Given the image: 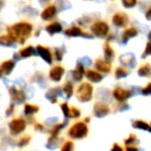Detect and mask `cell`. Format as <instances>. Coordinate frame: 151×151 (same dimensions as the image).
<instances>
[{
	"label": "cell",
	"mask_w": 151,
	"mask_h": 151,
	"mask_svg": "<svg viewBox=\"0 0 151 151\" xmlns=\"http://www.w3.org/2000/svg\"><path fill=\"white\" fill-rule=\"evenodd\" d=\"M63 92H64L65 96H66V99H69V97L73 95V85H71L70 82H67L64 84V88H63Z\"/></svg>",
	"instance_id": "83f0119b"
},
{
	"label": "cell",
	"mask_w": 151,
	"mask_h": 151,
	"mask_svg": "<svg viewBox=\"0 0 151 151\" xmlns=\"http://www.w3.org/2000/svg\"><path fill=\"white\" fill-rule=\"evenodd\" d=\"M112 149H113V150H114V149H120V150H122V149H123V148H122V147H120L119 145L115 144V145H114V146H113V148H112Z\"/></svg>",
	"instance_id": "f35d334b"
},
{
	"label": "cell",
	"mask_w": 151,
	"mask_h": 151,
	"mask_svg": "<svg viewBox=\"0 0 151 151\" xmlns=\"http://www.w3.org/2000/svg\"><path fill=\"white\" fill-rule=\"evenodd\" d=\"M104 53H105L106 60L109 61V62L114 58V51L109 44H106L105 46H104Z\"/></svg>",
	"instance_id": "d4e9b609"
},
{
	"label": "cell",
	"mask_w": 151,
	"mask_h": 151,
	"mask_svg": "<svg viewBox=\"0 0 151 151\" xmlns=\"http://www.w3.org/2000/svg\"><path fill=\"white\" fill-rule=\"evenodd\" d=\"M61 110H62L65 118H78L81 115L80 110L77 108H69L66 103L61 105Z\"/></svg>",
	"instance_id": "8992f818"
},
{
	"label": "cell",
	"mask_w": 151,
	"mask_h": 151,
	"mask_svg": "<svg viewBox=\"0 0 151 151\" xmlns=\"http://www.w3.org/2000/svg\"><path fill=\"white\" fill-rule=\"evenodd\" d=\"M73 143L71 142H66V143H64V145L62 146V148H61V150L62 151H69V150H73Z\"/></svg>",
	"instance_id": "1f68e13d"
},
{
	"label": "cell",
	"mask_w": 151,
	"mask_h": 151,
	"mask_svg": "<svg viewBox=\"0 0 151 151\" xmlns=\"http://www.w3.org/2000/svg\"><path fill=\"white\" fill-rule=\"evenodd\" d=\"M88 134V127L86 123L83 121H79L75 123L68 129V134L73 139H83Z\"/></svg>",
	"instance_id": "3957f363"
},
{
	"label": "cell",
	"mask_w": 151,
	"mask_h": 151,
	"mask_svg": "<svg viewBox=\"0 0 151 151\" xmlns=\"http://www.w3.org/2000/svg\"><path fill=\"white\" fill-rule=\"evenodd\" d=\"M46 29H47V31H48V33H50L51 35H52V34L58 33V32L62 31V26H61V24L58 23V22H54V23L47 26Z\"/></svg>",
	"instance_id": "ffe728a7"
},
{
	"label": "cell",
	"mask_w": 151,
	"mask_h": 151,
	"mask_svg": "<svg viewBox=\"0 0 151 151\" xmlns=\"http://www.w3.org/2000/svg\"><path fill=\"white\" fill-rule=\"evenodd\" d=\"M0 42H1L2 46H11L12 44H14V42H16L14 40V38L7 33V34H2V35L0 36Z\"/></svg>",
	"instance_id": "4316f807"
},
{
	"label": "cell",
	"mask_w": 151,
	"mask_h": 151,
	"mask_svg": "<svg viewBox=\"0 0 151 151\" xmlns=\"http://www.w3.org/2000/svg\"><path fill=\"white\" fill-rule=\"evenodd\" d=\"M40 108L35 105H30V104H26L25 107H24V113L26 115H32V114H35L38 112Z\"/></svg>",
	"instance_id": "484cf974"
},
{
	"label": "cell",
	"mask_w": 151,
	"mask_h": 151,
	"mask_svg": "<svg viewBox=\"0 0 151 151\" xmlns=\"http://www.w3.org/2000/svg\"><path fill=\"white\" fill-rule=\"evenodd\" d=\"M63 73H64V68L62 66H55L51 69L50 71V78L54 82H59L62 78Z\"/></svg>",
	"instance_id": "4fadbf2b"
},
{
	"label": "cell",
	"mask_w": 151,
	"mask_h": 151,
	"mask_svg": "<svg viewBox=\"0 0 151 151\" xmlns=\"http://www.w3.org/2000/svg\"><path fill=\"white\" fill-rule=\"evenodd\" d=\"M56 12H57V9L54 5H49V6H47L46 9L42 11V13L40 14V17H42V19L45 20V21H48V20H51L56 15Z\"/></svg>",
	"instance_id": "5bb4252c"
},
{
	"label": "cell",
	"mask_w": 151,
	"mask_h": 151,
	"mask_svg": "<svg viewBox=\"0 0 151 151\" xmlns=\"http://www.w3.org/2000/svg\"><path fill=\"white\" fill-rule=\"evenodd\" d=\"M93 87L89 83H82L77 89L76 96L81 103H87L92 99Z\"/></svg>",
	"instance_id": "7a4b0ae2"
},
{
	"label": "cell",
	"mask_w": 151,
	"mask_h": 151,
	"mask_svg": "<svg viewBox=\"0 0 151 151\" xmlns=\"http://www.w3.org/2000/svg\"><path fill=\"white\" fill-rule=\"evenodd\" d=\"M65 35L67 36H89V34H87L86 32H84L80 27L78 26H71L68 29L65 30Z\"/></svg>",
	"instance_id": "7c38bea8"
},
{
	"label": "cell",
	"mask_w": 151,
	"mask_h": 151,
	"mask_svg": "<svg viewBox=\"0 0 151 151\" xmlns=\"http://www.w3.org/2000/svg\"><path fill=\"white\" fill-rule=\"evenodd\" d=\"M15 66V62L13 60H6L4 62L1 63V66H0V70H1V76L9 75L12 73V70L14 69Z\"/></svg>",
	"instance_id": "2e32d148"
},
{
	"label": "cell",
	"mask_w": 151,
	"mask_h": 151,
	"mask_svg": "<svg viewBox=\"0 0 151 151\" xmlns=\"http://www.w3.org/2000/svg\"><path fill=\"white\" fill-rule=\"evenodd\" d=\"M113 24L118 27H123V26H126V24L128 23V18L126 15L124 14H116V15L113 16Z\"/></svg>",
	"instance_id": "8fae6325"
},
{
	"label": "cell",
	"mask_w": 151,
	"mask_h": 151,
	"mask_svg": "<svg viewBox=\"0 0 151 151\" xmlns=\"http://www.w3.org/2000/svg\"><path fill=\"white\" fill-rule=\"evenodd\" d=\"M34 54H35V49L31 46L26 47L25 49H22V50L20 51V55H21V57H23V58L31 57L32 55H34Z\"/></svg>",
	"instance_id": "cb8c5ba5"
},
{
	"label": "cell",
	"mask_w": 151,
	"mask_h": 151,
	"mask_svg": "<svg viewBox=\"0 0 151 151\" xmlns=\"http://www.w3.org/2000/svg\"><path fill=\"white\" fill-rule=\"evenodd\" d=\"M137 3V0H122V4L125 7H134Z\"/></svg>",
	"instance_id": "f546056e"
},
{
	"label": "cell",
	"mask_w": 151,
	"mask_h": 151,
	"mask_svg": "<svg viewBox=\"0 0 151 151\" xmlns=\"http://www.w3.org/2000/svg\"><path fill=\"white\" fill-rule=\"evenodd\" d=\"M59 91H60L59 88H53V89H51V90H49L46 94L47 99H50L51 103L55 104L57 101V95H58Z\"/></svg>",
	"instance_id": "603a6c76"
},
{
	"label": "cell",
	"mask_w": 151,
	"mask_h": 151,
	"mask_svg": "<svg viewBox=\"0 0 151 151\" xmlns=\"http://www.w3.org/2000/svg\"><path fill=\"white\" fill-rule=\"evenodd\" d=\"M9 94H11L12 101L14 103H18V104H22L23 101H25V94L21 89L17 88V87H12L9 89Z\"/></svg>",
	"instance_id": "52a82bcc"
},
{
	"label": "cell",
	"mask_w": 151,
	"mask_h": 151,
	"mask_svg": "<svg viewBox=\"0 0 151 151\" xmlns=\"http://www.w3.org/2000/svg\"><path fill=\"white\" fill-rule=\"evenodd\" d=\"M93 112H94V115L99 118H103L105 116H107L110 113V109L107 105L103 103H96L93 108Z\"/></svg>",
	"instance_id": "ba28073f"
},
{
	"label": "cell",
	"mask_w": 151,
	"mask_h": 151,
	"mask_svg": "<svg viewBox=\"0 0 151 151\" xmlns=\"http://www.w3.org/2000/svg\"><path fill=\"white\" fill-rule=\"evenodd\" d=\"M86 77L89 81H91V82H93V83H99L103 80V76H101V73L95 70H91V69L86 71Z\"/></svg>",
	"instance_id": "d6986e66"
},
{
	"label": "cell",
	"mask_w": 151,
	"mask_h": 151,
	"mask_svg": "<svg viewBox=\"0 0 151 151\" xmlns=\"http://www.w3.org/2000/svg\"><path fill=\"white\" fill-rule=\"evenodd\" d=\"M32 31L31 24L27 22H20V23L14 24L11 27L7 28L9 34L14 38V40L20 44H24L25 40L29 37Z\"/></svg>",
	"instance_id": "6da1fadb"
},
{
	"label": "cell",
	"mask_w": 151,
	"mask_h": 151,
	"mask_svg": "<svg viewBox=\"0 0 151 151\" xmlns=\"http://www.w3.org/2000/svg\"><path fill=\"white\" fill-rule=\"evenodd\" d=\"M91 31L93 32L94 35L99 36V37H104L109 32V25L106 22L97 21L91 26Z\"/></svg>",
	"instance_id": "277c9868"
},
{
	"label": "cell",
	"mask_w": 151,
	"mask_h": 151,
	"mask_svg": "<svg viewBox=\"0 0 151 151\" xmlns=\"http://www.w3.org/2000/svg\"><path fill=\"white\" fill-rule=\"evenodd\" d=\"M36 52H37V54L40 55L47 63H49V64L52 63V55H51V52L48 48L40 45V46L36 47Z\"/></svg>",
	"instance_id": "9c48e42d"
},
{
	"label": "cell",
	"mask_w": 151,
	"mask_h": 151,
	"mask_svg": "<svg viewBox=\"0 0 151 151\" xmlns=\"http://www.w3.org/2000/svg\"><path fill=\"white\" fill-rule=\"evenodd\" d=\"M85 73L84 65L82 63H78L77 67L75 68V70L73 71V78L75 81H81L83 78V76Z\"/></svg>",
	"instance_id": "ac0fdd59"
},
{
	"label": "cell",
	"mask_w": 151,
	"mask_h": 151,
	"mask_svg": "<svg viewBox=\"0 0 151 151\" xmlns=\"http://www.w3.org/2000/svg\"><path fill=\"white\" fill-rule=\"evenodd\" d=\"M56 58L58 59V61H60L62 59V54L60 53V51L56 50Z\"/></svg>",
	"instance_id": "8d00e7d4"
},
{
	"label": "cell",
	"mask_w": 151,
	"mask_h": 151,
	"mask_svg": "<svg viewBox=\"0 0 151 151\" xmlns=\"http://www.w3.org/2000/svg\"><path fill=\"white\" fill-rule=\"evenodd\" d=\"M148 55H151V40L147 42L146 48H145L144 53H143V57H146V56H148Z\"/></svg>",
	"instance_id": "d6a6232c"
},
{
	"label": "cell",
	"mask_w": 151,
	"mask_h": 151,
	"mask_svg": "<svg viewBox=\"0 0 151 151\" xmlns=\"http://www.w3.org/2000/svg\"><path fill=\"white\" fill-rule=\"evenodd\" d=\"M13 109H14V105H11V107H9V109H7V112H6L7 115H11V114L13 113Z\"/></svg>",
	"instance_id": "74e56055"
},
{
	"label": "cell",
	"mask_w": 151,
	"mask_h": 151,
	"mask_svg": "<svg viewBox=\"0 0 151 151\" xmlns=\"http://www.w3.org/2000/svg\"><path fill=\"white\" fill-rule=\"evenodd\" d=\"M138 35V30L134 27H128L126 29H124V31L122 32V42L125 44V42H128V40L132 37H134V36Z\"/></svg>",
	"instance_id": "9a60e30c"
},
{
	"label": "cell",
	"mask_w": 151,
	"mask_h": 151,
	"mask_svg": "<svg viewBox=\"0 0 151 151\" xmlns=\"http://www.w3.org/2000/svg\"><path fill=\"white\" fill-rule=\"evenodd\" d=\"M113 95L117 101H126V99L130 96V92L123 88H116V89H114V91H113Z\"/></svg>",
	"instance_id": "30bf717a"
},
{
	"label": "cell",
	"mask_w": 151,
	"mask_h": 151,
	"mask_svg": "<svg viewBox=\"0 0 151 151\" xmlns=\"http://www.w3.org/2000/svg\"><path fill=\"white\" fill-rule=\"evenodd\" d=\"M95 67H96L99 71H103V73H110V71H111V64H110V62L107 60H101V59L96 60V62H95Z\"/></svg>",
	"instance_id": "e0dca14e"
},
{
	"label": "cell",
	"mask_w": 151,
	"mask_h": 151,
	"mask_svg": "<svg viewBox=\"0 0 151 151\" xmlns=\"http://www.w3.org/2000/svg\"><path fill=\"white\" fill-rule=\"evenodd\" d=\"M141 91L143 95H151V83H148Z\"/></svg>",
	"instance_id": "4dcf8cb0"
},
{
	"label": "cell",
	"mask_w": 151,
	"mask_h": 151,
	"mask_svg": "<svg viewBox=\"0 0 151 151\" xmlns=\"http://www.w3.org/2000/svg\"><path fill=\"white\" fill-rule=\"evenodd\" d=\"M136 140H137L136 136H134V134H130V136H129V138H128V139H126V140H125V144H126V145H129V144H134V142H136Z\"/></svg>",
	"instance_id": "e575fe53"
},
{
	"label": "cell",
	"mask_w": 151,
	"mask_h": 151,
	"mask_svg": "<svg viewBox=\"0 0 151 151\" xmlns=\"http://www.w3.org/2000/svg\"><path fill=\"white\" fill-rule=\"evenodd\" d=\"M35 128H36V129H38V130H42V129H44V127H42V125H40V124H36Z\"/></svg>",
	"instance_id": "ab89813d"
},
{
	"label": "cell",
	"mask_w": 151,
	"mask_h": 151,
	"mask_svg": "<svg viewBox=\"0 0 151 151\" xmlns=\"http://www.w3.org/2000/svg\"><path fill=\"white\" fill-rule=\"evenodd\" d=\"M146 19L151 20V7H149L148 11L146 12Z\"/></svg>",
	"instance_id": "d590c367"
},
{
	"label": "cell",
	"mask_w": 151,
	"mask_h": 151,
	"mask_svg": "<svg viewBox=\"0 0 151 151\" xmlns=\"http://www.w3.org/2000/svg\"><path fill=\"white\" fill-rule=\"evenodd\" d=\"M132 126L134 128H139V129H144L147 132H151V125L148 123H146L145 121H141V120H137L132 123Z\"/></svg>",
	"instance_id": "44dd1931"
},
{
	"label": "cell",
	"mask_w": 151,
	"mask_h": 151,
	"mask_svg": "<svg viewBox=\"0 0 151 151\" xmlns=\"http://www.w3.org/2000/svg\"><path fill=\"white\" fill-rule=\"evenodd\" d=\"M148 37H149V40H151V31H150V32H149V34H148Z\"/></svg>",
	"instance_id": "60d3db41"
},
{
	"label": "cell",
	"mask_w": 151,
	"mask_h": 151,
	"mask_svg": "<svg viewBox=\"0 0 151 151\" xmlns=\"http://www.w3.org/2000/svg\"><path fill=\"white\" fill-rule=\"evenodd\" d=\"M138 75L140 77H149L151 76V65L150 64H144L139 68Z\"/></svg>",
	"instance_id": "7402d4cb"
},
{
	"label": "cell",
	"mask_w": 151,
	"mask_h": 151,
	"mask_svg": "<svg viewBox=\"0 0 151 151\" xmlns=\"http://www.w3.org/2000/svg\"><path fill=\"white\" fill-rule=\"evenodd\" d=\"M128 75V71L126 70L123 67H118L115 71V76L117 79H121V78H125L126 76Z\"/></svg>",
	"instance_id": "f1b7e54d"
},
{
	"label": "cell",
	"mask_w": 151,
	"mask_h": 151,
	"mask_svg": "<svg viewBox=\"0 0 151 151\" xmlns=\"http://www.w3.org/2000/svg\"><path fill=\"white\" fill-rule=\"evenodd\" d=\"M9 130L13 134H21L23 130H25L26 128V122L24 119L21 118H16V119L12 120L9 124Z\"/></svg>",
	"instance_id": "5b68a950"
},
{
	"label": "cell",
	"mask_w": 151,
	"mask_h": 151,
	"mask_svg": "<svg viewBox=\"0 0 151 151\" xmlns=\"http://www.w3.org/2000/svg\"><path fill=\"white\" fill-rule=\"evenodd\" d=\"M29 141H30L29 137H23V138L19 141V146L22 147V146H24V145H27L28 143H29Z\"/></svg>",
	"instance_id": "836d02e7"
}]
</instances>
